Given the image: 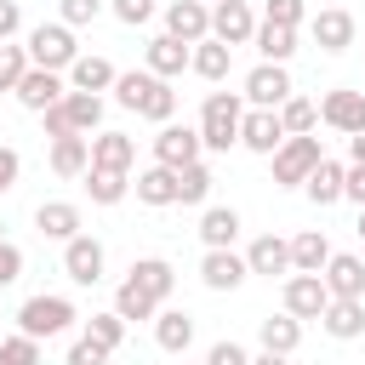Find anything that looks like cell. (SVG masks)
<instances>
[{
    "label": "cell",
    "instance_id": "6da1fadb",
    "mask_svg": "<svg viewBox=\"0 0 365 365\" xmlns=\"http://www.w3.org/2000/svg\"><path fill=\"white\" fill-rule=\"evenodd\" d=\"M240 120H245L240 91H211V97L200 103V143H205L211 154H228V148L240 143Z\"/></svg>",
    "mask_w": 365,
    "mask_h": 365
},
{
    "label": "cell",
    "instance_id": "7a4b0ae2",
    "mask_svg": "<svg viewBox=\"0 0 365 365\" xmlns=\"http://www.w3.org/2000/svg\"><path fill=\"white\" fill-rule=\"evenodd\" d=\"M23 46H29V63L34 68H51V74H68L80 63V46H74V29L68 23H34Z\"/></svg>",
    "mask_w": 365,
    "mask_h": 365
},
{
    "label": "cell",
    "instance_id": "3957f363",
    "mask_svg": "<svg viewBox=\"0 0 365 365\" xmlns=\"http://www.w3.org/2000/svg\"><path fill=\"white\" fill-rule=\"evenodd\" d=\"M74 319H80V314H74V302H68V297H51V291L23 297V308H17V331H23V336H34V342L63 336Z\"/></svg>",
    "mask_w": 365,
    "mask_h": 365
},
{
    "label": "cell",
    "instance_id": "277c9868",
    "mask_svg": "<svg viewBox=\"0 0 365 365\" xmlns=\"http://www.w3.org/2000/svg\"><path fill=\"white\" fill-rule=\"evenodd\" d=\"M319 160H325L319 137H285L279 154H274V182H279V188H302V182L314 177Z\"/></svg>",
    "mask_w": 365,
    "mask_h": 365
},
{
    "label": "cell",
    "instance_id": "5b68a950",
    "mask_svg": "<svg viewBox=\"0 0 365 365\" xmlns=\"http://www.w3.org/2000/svg\"><path fill=\"white\" fill-rule=\"evenodd\" d=\"M205 154V143H200V125H160L154 131V165H171V171H182V165H194Z\"/></svg>",
    "mask_w": 365,
    "mask_h": 365
},
{
    "label": "cell",
    "instance_id": "8992f818",
    "mask_svg": "<svg viewBox=\"0 0 365 365\" xmlns=\"http://www.w3.org/2000/svg\"><path fill=\"white\" fill-rule=\"evenodd\" d=\"M319 120H325L331 131H342V137H359V131H365V91H354V86L325 91V97H319Z\"/></svg>",
    "mask_w": 365,
    "mask_h": 365
},
{
    "label": "cell",
    "instance_id": "52a82bcc",
    "mask_svg": "<svg viewBox=\"0 0 365 365\" xmlns=\"http://www.w3.org/2000/svg\"><path fill=\"white\" fill-rule=\"evenodd\" d=\"M279 143H285L279 108H245V120H240V148H251V154L274 160V154H279Z\"/></svg>",
    "mask_w": 365,
    "mask_h": 365
},
{
    "label": "cell",
    "instance_id": "ba28073f",
    "mask_svg": "<svg viewBox=\"0 0 365 365\" xmlns=\"http://www.w3.org/2000/svg\"><path fill=\"white\" fill-rule=\"evenodd\" d=\"M279 302H285V314H291V319H319V314L331 308V291H325V279H319V274H291V279H285V291H279Z\"/></svg>",
    "mask_w": 365,
    "mask_h": 365
},
{
    "label": "cell",
    "instance_id": "9c48e42d",
    "mask_svg": "<svg viewBox=\"0 0 365 365\" xmlns=\"http://www.w3.org/2000/svg\"><path fill=\"white\" fill-rule=\"evenodd\" d=\"M285 97H297L285 63H257V68L245 74V103H251V108H279Z\"/></svg>",
    "mask_w": 365,
    "mask_h": 365
},
{
    "label": "cell",
    "instance_id": "30bf717a",
    "mask_svg": "<svg viewBox=\"0 0 365 365\" xmlns=\"http://www.w3.org/2000/svg\"><path fill=\"white\" fill-rule=\"evenodd\" d=\"M165 34L182 40V46L211 40V6H205V0H171V6H165Z\"/></svg>",
    "mask_w": 365,
    "mask_h": 365
},
{
    "label": "cell",
    "instance_id": "8fae6325",
    "mask_svg": "<svg viewBox=\"0 0 365 365\" xmlns=\"http://www.w3.org/2000/svg\"><path fill=\"white\" fill-rule=\"evenodd\" d=\"M211 40H222V46H251V40H257L251 6H245V0H217V6H211Z\"/></svg>",
    "mask_w": 365,
    "mask_h": 365
},
{
    "label": "cell",
    "instance_id": "7c38bea8",
    "mask_svg": "<svg viewBox=\"0 0 365 365\" xmlns=\"http://www.w3.org/2000/svg\"><path fill=\"white\" fill-rule=\"evenodd\" d=\"M63 97H68V74H51V68H29V74H23V86H17V103H23L29 114L57 108Z\"/></svg>",
    "mask_w": 365,
    "mask_h": 365
},
{
    "label": "cell",
    "instance_id": "4fadbf2b",
    "mask_svg": "<svg viewBox=\"0 0 365 365\" xmlns=\"http://www.w3.org/2000/svg\"><path fill=\"white\" fill-rule=\"evenodd\" d=\"M325 291L331 297H342V302H365V262L354 257V251H331V262H325Z\"/></svg>",
    "mask_w": 365,
    "mask_h": 365
},
{
    "label": "cell",
    "instance_id": "5bb4252c",
    "mask_svg": "<svg viewBox=\"0 0 365 365\" xmlns=\"http://www.w3.org/2000/svg\"><path fill=\"white\" fill-rule=\"evenodd\" d=\"M308 34H314V46H319L325 57H336V51H348V46H354V11H342V6H325V11H314Z\"/></svg>",
    "mask_w": 365,
    "mask_h": 365
},
{
    "label": "cell",
    "instance_id": "9a60e30c",
    "mask_svg": "<svg viewBox=\"0 0 365 365\" xmlns=\"http://www.w3.org/2000/svg\"><path fill=\"white\" fill-rule=\"evenodd\" d=\"M103 262H108V257H103V245H97L91 234H74V240L63 245V274H68L74 285H97V279H103Z\"/></svg>",
    "mask_w": 365,
    "mask_h": 365
},
{
    "label": "cell",
    "instance_id": "2e32d148",
    "mask_svg": "<svg viewBox=\"0 0 365 365\" xmlns=\"http://www.w3.org/2000/svg\"><path fill=\"white\" fill-rule=\"evenodd\" d=\"M131 165H137V143H131L125 131H97V137H91V171H120V177H131Z\"/></svg>",
    "mask_w": 365,
    "mask_h": 365
},
{
    "label": "cell",
    "instance_id": "e0dca14e",
    "mask_svg": "<svg viewBox=\"0 0 365 365\" xmlns=\"http://www.w3.org/2000/svg\"><path fill=\"white\" fill-rule=\"evenodd\" d=\"M154 342H160L171 359H182V354L194 348V314H188V308H160V314H154Z\"/></svg>",
    "mask_w": 365,
    "mask_h": 365
},
{
    "label": "cell",
    "instance_id": "ac0fdd59",
    "mask_svg": "<svg viewBox=\"0 0 365 365\" xmlns=\"http://www.w3.org/2000/svg\"><path fill=\"white\" fill-rule=\"evenodd\" d=\"M245 257H234V251H205L200 257V279H205V291H240L245 285Z\"/></svg>",
    "mask_w": 365,
    "mask_h": 365
},
{
    "label": "cell",
    "instance_id": "d6986e66",
    "mask_svg": "<svg viewBox=\"0 0 365 365\" xmlns=\"http://www.w3.org/2000/svg\"><path fill=\"white\" fill-rule=\"evenodd\" d=\"M125 279H131V285H143V291H148L160 308H165V302H171V291H177V268H171L165 257H137Z\"/></svg>",
    "mask_w": 365,
    "mask_h": 365
},
{
    "label": "cell",
    "instance_id": "ffe728a7",
    "mask_svg": "<svg viewBox=\"0 0 365 365\" xmlns=\"http://www.w3.org/2000/svg\"><path fill=\"white\" fill-rule=\"evenodd\" d=\"M114 80H120V68L108 63V57H97V51H80V63L68 68V91H114Z\"/></svg>",
    "mask_w": 365,
    "mask_h": 365
},
{
    "label": "cell",
    "instance_id": "44dd1931",
    "mask_svg": "<svg viewBox=\"0 0 365 365\" xmlns=\"http://www.w3.org/2000/svg\"><path fill=\"white\" fill-rule=\"evenodd\" d=\"M34 228L46 234V240H74L80 234V205L74 200H40V211H34Z\"/></svg>",
    "mask_w": 365,
    "mask_h": 365
},
{
    "label": "cell",
    "instance_id": "7402d4cb",
    "mask_svg": "<svg viewBox=\"0 0 365 365\" xmlns=\"http://www.w3.org/2000/svg\"><path fill=\"white\" fill-rule=\"evenodd\" d=\"M200 240H205V251H234V240H240V211H234V205H205V211H200Z\"/></svg>",
    "mask_w": 365,
    "mask_h": 365
},
{
    "label": "cell",
    "instance_id": "603a6c76",
    "mask_svg": "<svg viewBox=\"0 0 365 365\" xmlns=\"http://www.w3.org/2000/svg\"><path fill=\"white\" fill-rule=\"evenodd\" d=\"M245 268L251 274H291V240H279V234H257L251 240V251H245Z\"/></svg>",
    "mask_w": 365,
    "mask_h": 365
},
{
    "label": "cell",
    "instance_id": "cb8c5ba5",
    "mask_svg": "<svg viewBox=\"0 0 365 365\" xmlns=\"http://www.w3.org/2000/svg\"><path fill=\"white\" fill-rule=\"evenodd\" d=\"M143 57H148V74H160V80H177V74L188 68L194 46H182V40H171V34H154Z\"/></svg>",
    "mask_w": 365,
    "mask_h": 365
},
{
    "label": "cell",
    "instance_id": "d4e9b609",
    "mask_svg": "<svg viewBox=\"0 0 365 365\" xmlns=\"http://www.w3.org/2000/svg\"><path fill=\"white\" fill-rule=\"evenodd\" d=\"M325 262H331V240L319 228H302L291 240V274H325Z\"/></svg>",
    "mask_w": 365,
    "mask_h": 365
},
{
    "label": "cell",
    "instance_id": "484cf974",
    "mask_svg": "<svg viewBox=\"0 0 365 365\" xmlns=\"http://www.w3.org/2000/svg\"><path fill=\"white\" fill-rule=\"evenodd\" d=\"M319 325H325V336L354 342V336H365V302H342V297H331V308L319 314Z\"/></svg>",
    "mask_w": 365,
    "mask_h": 365
},
{
    "label": "cell",
    "instance_id": "4316f807",
    "mask_svg": "<svg viewBox=\"0 0 365 365\" xmlns=\"http://www.w3.org/2000/svg\"><path fill=\"white\" fill-rule=\"evenodd\" d=\"M188 68H194L200 80L222 86V80H228V68H234V46H222V40H200V46H194V57H188Z\"/></svg>",
    "mask_w": 365,
    "mask_h": 365
},
{
    "label": "cell",
    "instance_id": "83f0119b",
    "mask_svg": "<svg viewBox=\"0 0 365 365\" xmlns=\"http://www.w3.org/2000/svg\"><path fill=\"white\" fill-rule=\"evenodd\" d=\"M342 177H348V165H336V160H319V165H314V177L302 182V194H308V200L325 211V205H336V200H342Z\"/></svg>",
    "mask_w": 365,
    "mask_h": 365
},
{
    "label": "cell",
    "instance_id": "f1b7e54d",
    "mask_svg": "<svg viewBox=\"0 0 365 365\" xmlns=\"http://www.w3.org/2000/svg\"><path fill=\"white\" fill-rule=\"evenodd\" d=\"M137 200L143 205H177V171L171 165H148V171H137Z\"/></svg>",
    "mask_w": 365,
    "mask_h": 365
},
{
    "label": "cell",
    "instance_id": "f546056e",
    "mask_svg": "<svg viewBox=\"0 0 365 365\" xmlns=\"http://www.w3.org/2000/svg\"><path fill=\"white\" fill-rule=\"evenodd\" d=\"M257 336H262L268 354H297V342H302V319H291V314L279 308V314H268V319L257 325Z\"/></svg>",
    "mask_w": 365,
    "mask_h": 365
},
{
    "label": "cell",
    "instance_id": "4dcf8cb0",
    "mask_svg": "<svg viewBox=\"0 0 365 365\" xmlns=\"http://www.w3.org/2000/svg\"><path fill=\"white\" fill-rule=\"evenodd\" d=\"M51 171H57V177H86V171H91V137H63V143H51Z\"/></svg>",
    "mask_w": 365,
    "mask_h": 365
},
{
    "label": "cell",
    "instance_id": "1f68e13d",
    "mask_svg": "<svg viewBox=\"0 0 365 365\" xmlns=\"http://www.w3.org/2000/svg\"><path fill=\"white\" fill-rule=\"evenodd\" d=\"M257 51H262V63H291V51H297V29H279V23H257V40H251Z\"/></svg>",
    "mask_w": 365,
    "mask_h": 365
},
{
    "label": "cell",
    "instance_id": "d6a6232c",
    "mask_svg": "<svg viewBox=\"0 0 365 365\" xmlns=\"http://www.w3.org/2000/svg\"><path fill=\"white\" fill-rule=\"evenodd\" d=\"M63 114H68V125H74L80 137H91V131L103 125V97H91V91H68V97H63Z\"/></svg>",
    "mask_w": 365,
    "mask_h": 365
},
{
    "label": "cell",
    "instance_id": "836d02e7",
    "mask_svg": "<svg viewBox=\"0 0 365 365\" xmlns=\"http://www.w3.org/2000/svg\"><path fill=\"white\" fill-rule=\"evenodd\" d=\"M211 182H217V177H211L205 160L182 165V171H177V205H205V200H211Z\"/></svg>",
    "mask_w": 365,
    "mask_h": 365
},
{
    "label": "cell",
    "instance_id": "e575fe53",
    "mask_svg": "<svg viewBox=\"0 0 365 365\" xmlns=\"http://www.w3.org/2000/svg\"><path fill=\"white\" fill-rule=\"evenodd\" d=\"M114 314L125 319V325H137V319H154L160 314V302L143 291V285H131V279H120V291H114Z\"/></svg>",
    "mask_w": 365,
    "mask_h": 365
},
{
    "label": "cell",
    "instance_id": "d590c367",
    "mask_svg": "<svg viewBox=\"0 0 365 365\" xmlns=\"http://www.w3.org/2000/svg\"><path fill=\"white\" fill-rule=\"evenodd\" d=\"M279 125H285V137H314V125H319V103H308V97H285V103H279Z\"/></svg>",
    "mask_w": 365,
    "mask_h": 365
},
{
    "label": "cell",
    "instance_id": "8d00e7d4",
    "mask_svg": "<svg viewBox=\"0 0 365 365\" xmlns=\"http://www.w3.org/2000/svg\"><path fill=\"white\" fill-rule=\"evenodd\" d=\"M154 80H160V74H148V68H125V74L114 80V103L137 114V108H143V97L154 91Z\"/></svg>",
    "mask_w": 365,
    "mask_h": 365
},
{
    "label": "cell",
    "instance_id": "74e56055",
    "mask_svg": "<svg viewBox=\"0 0 365 365\" xmlns=\"http://www.w3.org/2000/svg\"><path fill=\"white\" fill-rule=\"evenodd\" d=\"M86 194H91V205H120L131 194V177H120V171H86Z\"/></svg>",
    "mask_w": 365,
    "mask_h": 365
},
{
    "label": "cell",
    "instance_id": "f35d334b",
    "mask_svg": "<svg viewBox=\"0 0 365 365\" xmlns=\"http://www.w3.org/2000/svg\"><path fill=\"white\" fill-rule=\"evenodd\" d=\"M143 120H154V125H171V114H177V91H171V80H154V91L143 97V108H137Z\"/></svg>",
    "mask_w": 365,
    "mask_h": 365
},
{
    "label": "cell",
    "instance_id": "ab89813d",
    "mask_svg": "<svg viewBox=\"0 0 365 365\" xmlns=\"http://www.w3.org/2000/svg\"><path fill=\"white\" fill-rule=\"evenodd\" d=\"M86 336H91L97 348H108V354H114V348L125 342V319H120L114 308H108V314H91V319H86Z\"/></svg>",
    "mask_w": 365,
    "mask_h": 365
},
{
    "label": "cell",
    "instance_id": "60d3db41",
    "mask_svg": "<svg viewBox=\"0 0 365 365\" xmlns=\"http://www.w3.org/2000/svg\"><path fill=\"white\" fill-rule=\"evenodd\" d=\"M29 68H34V63H29V46H11V40H6V46H0V91H17Z\"/></svg>",
    "mask_w": 365,
    "mask_h": 365
},
{
    "label": "cell",
    "instance_id": "b9f144b4",
    "mask_svg": "<svg viewBox=\"0 0 365 365\" xmlns=\"http://www.w3.org/2000/svg\"><path fill=\"white\" fill-rule=\"evenodd\" d=\"M0 365H40V342L23 336V331L6 336V342H0Z\"/></svg>",
    "mask_w": 365,
    "mask_h": 365
},
{
    "label": "cell",
    "instance_id": "7bdbcfd3",
    "mask_svg": "<svg viewBox=\"0 0 365 365\" xmlns=\"http://www.w3.org/2000/svg\"><path fill=\"white\" fill-rule=\"evenodd\" d=\"M57 23H68V29H86V23H97L103 17V0H57Z\"/></svg>",
    "mask_w": 365,
    "mask_h": 365
},
{
    "label": "cell",
    "instance_id": "ee69618b",
    "mask_svg": "<svg viewBox=\"0 0 365 365\" xmlns=\"http://www.w3.org/2000/svg\"><path fill=\"white\" fill-rule=\"evenodd\" d=\"M108 11H114L125 29H143V23H148L160 6H154V0H108Z\"/></svg>",
    "mask_w": 365,
    "mask_h": 365
},
{
    "label": "cell",
    "instance_id": "f6af8a7d",
    "mask_svg": "<svg viewBox=\"0 0 365 365\" xmlns=\"http://www.w3.org/2000/svg\"><path fill=\"white\" fill-rule=\"evenodd\" d=\"M302 0H268V11H262V23H279V29H297L302 23Z\"/></svg>",
    "mask_w": 365,
    "mask_h": 365
},
{
    "label": "cell",
    "instance_id": "bcb514c9",
    "mask_svg": "<svg viewBox=\"0 0 365 365\" xmlns=\"http://www.w3.org/2000/svg\"><path fill=\"white\" fill-rule=\"evenodd\" d=\"M63 365H108V348H97L91 336H80V342L68 348V359H63Z\"/></svg>",
    "mask_w": 365,
    "mask_h": 365
},
{
    "label": "cell",
    "instance_id": "7dc6e473",
    "mask_svg": "<svg viewBox=\"0 0 365 365\" xmlns=\"http://www.w3.org/2000/svg\"><path fill=\"white\" fill-rule=\"evenodd\" d=\"M205 365H251V354L240 342H211L205 348Z\"/></svg>",
    "mask_w": 365,
    "mask_h": 365
},
{
    "label": "cell",
    "instance_id": "c3c4849f",
    "mask_svg": "<svg viewBox=\"0 0 365 365\" xmlns=\"http://www.w3.org/2000/svg\"><path fill=\"white\" fill-rule=\"evenodd\" d=\"M40 125H46V137H51V143H63V137H80V131L68 125V114H63V103H57V108H46V114H40Z\"/></svg>",
    "mask_w": 365,
    "mask_h": 365
},
{
    "label": "cell",
    "instance_id": "681fc988",
    "mask_svg": "<svg viewBox=\"0 0 365 365\" xmlns=\"http://www.w3.org/2000/svg\"><path fill=\"white\" fill-rule=\"evenodd\" d=\"M11 279H23V251L11 240H0V285H11Z\"/></svg>",
    "mask_w": 365,
    "mask_h": 365
},
{
    "label": "cell",
    "instance_id": "f907efd6",
    "mask_svg": "<svg viewBox=\"0 0 365 365\" xmlns=\"http://www.w3.org/2000/svg\"><path fill=\"white\" fill-rule=\"evenodd\" d=\"M17 171H23L17 148H6V143H0V194H11V188H17Z\"/></svg>",
    "mask_w": 365,
    "mask_h": 365
},
{
    "label": "cell",
    "instance_id": "816d5d0a",
    "mask_svg": "<svg viewBox=\"0 0 365 365\" xmlns=\"http://www.w3.org/2000/svg\"><path fill=\"white\" fill-rule=\"evenodd\" d=\"M342 200H354V205L365 211V165H348V177H342Z\"/></svg>",
    "mask_w": 365,
    "mask_h": 365
},
{
    "label": "cell",
    "instance_id": "f5cc1de1",
    "mask_svg": "<svg viewBox=\"0 0 365 365\" xmlns=\"http://www.w3.org/2000/svg\"><path fill=\"white\" fill-rule=\"evenodd\" d=\"M17 29H23V11H17V0H0V46H6Z\"/></svg>",
    "mask_w": 365,
    "mask_h": 365
},
{
    "label": "cell",
    "instance_id": "db71d44e",
    "mask_svg": "<svg viewBox=\"0 0 365 365\" xmlns=\"http://www.w3.org/2000/svg\"><path fill=\"white\" fill-rule=\"evenodd\" d=\"M348 165H365V131H359V137H348Z\"/></svg>",
    "mask_w": 365,
    "mask_h": 365
},
{
    "label": "cell",
    "instance_id": "11a10c76",
    "mask_svg": "<svg viewBox=\"0 0 365 365\" xmlns=\"http://www.w3.org/2000/svg\"><path fill=\"white\" fill-rule=\"evenodd\" d=\"M251 365H291V354H268V348H262V354H257Z\"/></svg>",
    "mask_w": 365,
    "mask_h": 365
},
{
    "label": "cell",
    "instance_id": "9f6ffc18",
    "mask_svg": "<svg viewBox=\"0 0 365 365\" xmlns=\"http://www.w3.org/2000/svg\"><path fill=\"white\" fill-rule=\"evenodd\" d=\"M354 234H359V240H365V211H359V228H354Z\"/></svg>",
    "mask_w": 365,
    "mask_h": 365
},
{
    "label": "cell",
    "instance_id": "6f0895ef",
    "mask_svg": "<svg viewBox=\"0 0 365 365\" xmlns=\"http://www.w3.org/2000/svg\"><path fill=\"white\" fill-rule=\"evenodd\" d=\"M205 6H217V0H205Z\"/></svg>",
    "mask_w": 365,
    "mask_h": 365
},
{
    "label": "cell",
    "instance_id": "680465c9",
    "mask_svg": "<svg viewBox=\"0 0 365 365\" xmlns=\"http://www.w3.org/2000/svg\"><path fill=\"white\" fill-rule=\"evenodd\" d=\"M0 342H6V336H0Z\"/></svg>",
    "mask_w": 365,
    "mask_h": 365
},
{
    "label": "cell",
    "instance_id": "91938a15",
    "mask_svg": "<svg viewBox=\"0 0 365 365\" xmlns=\"http://www.w3.org/2000/svg\"><path fill=\"white\" fill-rule=\"evenodd\" d=\"M182 365H188V359H182Z\"/></svg>",
    "mask_w": 365,
    "mask_h": 365
}]
</instances>
